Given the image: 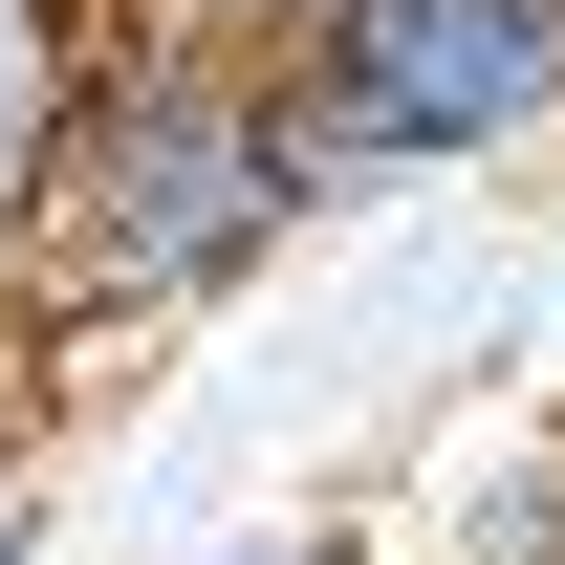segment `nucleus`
Masks as SVG:
<instances>
[{
	"mask_svg": "<svg viewBox=\"0 0 565 565\" xmlns=\"http://www.w3.org/2000/svg\"><path fill=\"white\" fill-rule=\"evenodd\" d=\"M196 565H370V522H239V544H196Z\"/></svg>",
	"mask_w": 565,
	"mask_h": 565,
	"instance_id": "obj_6",
	"label": "nucleus"
},
{
	"mask_svg": "<svg viewBox=\"0 0 565 565\" xmlns=\"http://www.w3.org/2000/svg\"><path fill=\"white\" fill-rule=\"evenodd\" d=\"M0 565H44V370H0Z\"/></svg>",
	"mask_w": 565,
	"mask_h": 565,
	"instance_id": "obj_4",
	"label": "nucleus"
},
{
	"mask_svg": "<svg viewBox=\"0 0 565 565\" xmlns=\"http://www.w3.org/2000/svg\"><path fill=\"white\" fill-rule=\"evenodd\" d=\"M109 22H131V0H0V262H22V217H44V152H66Z\"/></svg>",
	"mask_w": 565,
	"mask_h": 565,
	"instance_id": "obj_3",
	"label": "nucleus"
},
{
	"mask_svg": "<svg viewBox=\"0 0 565 565\" xmlns=\"http://www.w3.org/2000/svg\"><path fill=\"white\" fill-rule=\"evenodd\" d=\"M349 217L327 131H305V87L262 44H196V22H109V66H87L66 152H44V217H22V349L87 370V349H174L217 305H262L305 239Z\"/></svg>",
	"mask_w": 565,
	"mask_h": 565,
	"instance_id": "obj_1",
	"label": "nucleus"
},
{
	"mask_svg": "<svg viewBox=\"0 0 565 565\" xmlns=\"http://www.w3.org/2000/svg\"><path fill=\"white\" fill-rule=\"evenodd\" d=\"M282 87L349 196H479L565 152V0H349Z\"/></svg>",
	"mask_w": 565,
	"mask_h": 565,
	"instance_id": "obj_2",
	"label": "nucleus"
},
{
	"mask_svg": "<svg viewBox=\"0 0 565 565\" xmlns=\"http://www.w3.org/2000/svg\"><path fill=\"white\" fill-rule=\"evenodd\" d=\"M131 22H196V44H262V66H305L349 0H131Z\"/></svg>",
	"mask_w": 565,
	"mask_h": 565,
	"instance_id": "obj_5",
	"label": "nucleus"
}]
</instances>
